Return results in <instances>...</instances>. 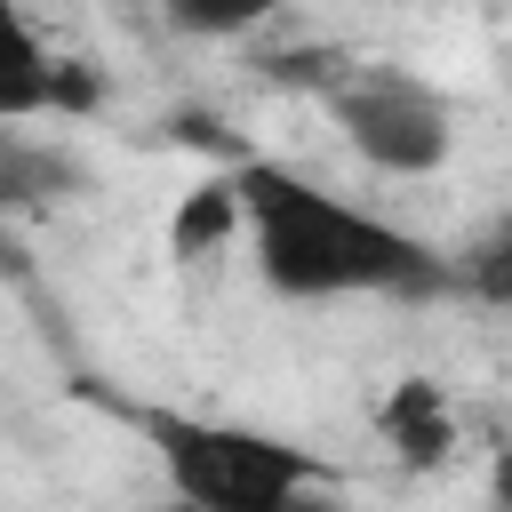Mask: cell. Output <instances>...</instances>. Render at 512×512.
Instances as JSON below:
<instances>
[{"instance_id": "6da1fadb", "label": "cell", "mask_w": 512, "mask_h": 512, "mask_svg": "<svg viewBox=\"0 0 512 512\" xmlns=\"http://www.w3.org/2000/svg\"><path fill=\"white\" fill-rule=\"evenodd\" d=\"M240 208H248V256L272 296L336 304V296H456V264L400 232L392 216L320 192L312 176L280 160H240Z\"/></svg>"}, {"instance_id": "7a4b0ae2", "label": "cell", "mask_w": 512, "mask_h": 512, "mask_svg": "<svg viewBox=\"0 0 512 512\" xmlns=\"http://www.w3.org/2000/svg\"><path fill=\"white\" fill-rule=\"evenodd\" d=\"M144 448L160 456L168 488L184 504H208V512H288L296 496L328 488V464L280 432H256V424H224V416H184V408H120Z\"/></svg>"}, {"instance_id": "3957f363", "label": "cell", "mask_w": 512, "mask_h": 512, "mask_svg": "<svg viewBox=\"0 0 512 512\" xmlns=\"http://www.w3.org/2000/svg\"><path fill=\"white\" fill-rule=\"evenodd\" d=\"M328 120L376 176H440L456 152V112L408 64H352L328 72Z\"/></svg>"}, {"instance_id": "277c9868", "label": "cell", "mask_w": 512, "mask_h": 512, "mask_svg": "<svg viewBox=\"0 0 512 512\" xmlns=\"http://www.w3.org/2000/svg\"><path fill=\"white\" fill-rule=\"evenodd\" d=\"M376 424H384V440H392L408 464H440V456L456 448V408H448L440 384H424V376L392 384L384 408H376Z\"/></svg>"}, {"instance_id": "5b68a950", "label": "cell", "mask_w": 512, "mask_h": 512, "mask_svg": "<svg viewBox=\"0 0 512 512\" xmlns=\"http://www.w3.org/2000/svg\"><path fill=\"white\" fill-rule=\"evenodd\" d=\"M248 232V208H240V176H208V184H192V200L168 216V256H216L224 240H240Z\"/></svg>"}, {"instance_id": "8992f818", "label": "cell", "mask_w": 512, "mask_h": 512, "mask_svg": "<svg viewBox=\"0 0 512 512\" xmlns=\"http://www.w3.org/2000/svg\"><path fill=\"white\" fill-rule=\"evenodd\" d=\"M448 264H456V296H472L488 312H512V208H496Z\"/></svg>"}, {"instance_id": "52a82bcc", "label": "cell", "mask_w": 512, "mask_h": 512, "mask_svg": "<svg viewBox=\"0 0 512 512\" xmlns=\"http://www.w3.org/2000/svg\"><path fill=\"white\" fill-rule=\"evenodd\" d=\"M56 64H64V56H48V40H40L32 24H16V56H8V72H0V120L56 112Z\"/></svg>"}, {"instance_id": "ba28073f", "label": "cell", "mask_w": 512, "mask_h": 512, "mask_svg": "<svg viewBox=\"0 0 512 512\" xmlns=\"http://www.w3.org/2000/svg\"><path fill=\"white\" fill-rule=\"evenodd\" d=\"M288 0H160V16L176 24V32H192V40H240V32H256L264 16H280Z\"/></svg>"}, {"instance_id": "9c48e42d", "label": "cell", "mask_w": 512, "mask_h": 512, "mask_svg": "<svg viewBox=\"0 0 512 512\" xmlns=\"http://www.w3.org/2000/svg\"><path fill=\"white\" fill-rule=\"evenodd\" d=\"M496 496H512V448L496 456Z\"/></svg>"}]
</instances>
